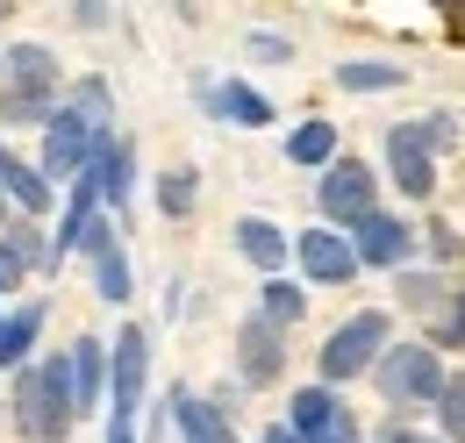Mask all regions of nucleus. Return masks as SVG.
<instances>
[{
	"label": "nucleus",
	"mask_w": 465,
	"mask_h": 443,
	"mask_svg": "<svg viewBox=\"0 0 465 443\" xmlns=\"http://www.w3.org/2000/svg\"><path fill=\"white\" fill-rule=\"evenodd\" d=\"M430 350H465V293H459V308L437 322V343H430Z\"/></svg>",
	"instance_id": "24"
},
{
	"label": "nucleus",
	"mask_w": 465,
	"mask_h": 443,
	"mask_svg": "<svg viewBox=\"0 0 465 443\" xmlns=\"http://www.w3.org/2000/svg\"><path fill=\"white\" fill-rule=\"evenodd\" d=\"M408 72L401 64H387V57H351L344 72H337V86L344 94H387V86H401Z\"/></svg>",
	"instance_id": "18"
},
{
	"label": "nucleus",
	"mask_w": 465,
	"mask_h": 443,
	"mask_svg": "<svg viewBox=\"0 0 465 443\" xmlns=\"http://www.w3.org/2000/svg\"><path fill=\"white\" fill-rule=\"evenodd\" d=\"M44 330V308H15L7 322H0V365H22L29 358V343Z\"/></svg>",
	"instance_id": "20"
},
{
	"label": "nucleus",
	"mask_w": 465,
	"mask_h": 443,
	"mask_svg": "<svg viewBox=\"0 0 465 443\" xmlns=\"http://www.w3.org/2000/svg\"><path fill=\"white\" fill-rule=\"evenodd\" d=\"M7 72H15V101H58V57L44 51V44H15L7 51Z\"/></svg>",
	"instance_id": "11"
},
{
	"label": "nucleus",
	"mask_w": 465,
	"mask_h": 443,
	"mask_svg": "<svg viewBox=\"0 0 465 443\" xmlns=\"http://www.w3.org/2000/svg\"><path fill=\"white\" fill-rule=\"evenodd\" d=\"M158 208H165V215H186V208H193V172H165V179H158Z\"/></svg>",
	"instance_id": "23"
},
{
	"label": "nucleus",
	"mask_w": 465,
	"mask_h": 443,
	"mask_svg": "<svg viewBox=\"0 0 465 443\" xmlns=\"http://www.w3.org/2000/svg\"><path fill=\"white\" fill-rule=\"evenodd\" d=\"M0 243H7V251H15V258H22V265H36V258H44V251H36V243H44V236H36V229H29V222H22V229H7V236H0ZM44 265H51V258H44Z\"/></svg>",
	"instance_id": "25"
},
{
	"label": "nucleus",
	"mask_w": 465,
	"mask_h": 443,
	"mask_svg": "<svg viewBox=\"0 0 465 443\" xmlns=\"http://www.w3.org/2000/svg\"><path fill=\"white\" fill-rule=\"evenodd\" d=\"M380 443H430V437H415V429H387Z\"/></svg>",
	"instance_id": "28"
},
{
	"label": "nucleus",
	"mask_w": 465,
	"mask_h": 443,
	"mask_svg": "<svg viewBox=\"0 0 465 443\" xmlns=\"http://www.w3.org/2000/svg\"><path fill=\"white\" fill-rule=\"evenodd\" d=\"M236 243H243V258H251V265H265V272H272V265H280V258L293 251L287 236H280L272 222H258V215H243V222H236Z\"/></svg>",
	"instance_id": "16"
},
{
	"label": "nucleus",
	"mask_w": 465,
	"mask_h": 443,
	"mask_svg": "<svg viewBox=\"0 0 465 443\" xmlns=\"http://www.w3.org/2000/svg\"><path fill=\"white\" fill-rule=\"evenodd\" d=\"M0 193H15V201H22L29 215H44V208H51V186H44V172H36V165H22L15 151H0Z\"/></svg>",
	"instance_id": "15"
},
{
	"label": "nucleus",
	"mask_w": 465,
	"mask_h": 443,
	"mask_svg": "<svg viewBox=\"0 0 465 443\" xmlns=\"http://www.w3.org/2000/svg\"><path fill=\"white\" fill-rule=\"evenodd\" d=\"M337 443H351V437H337Z\"/></svg>",
	"instance_id": "31"
},
{
	"label": "nucleus",
	"mask_w": 465,
	"mask_h": 443,
	"mask_svg": "<svg viewBox=\"0 0 465 443\" xmlns=\"http://www.w3.org/2000/svg\"><path fill=\"white\" fill-rule=\"evenodd\" d=\"M287 415H293L287 429L301 443H337V437H351V415H344V400H337L330 387H301Z\"/></svg>",
	"instance_id": "7"
},
{
	"label": "nucleus",
	"mask_w": 465,
	"mask_h": 443,
	"mask_svg": "<svg viewBox=\"0 0 465 443\" xmlns=\"http://www.w3.org/2000/svg\"><path fill=\"white\" fill-rule=\"evenodd\" d=\"M15 422H22V437H36V443H58L79 422V408H72V365L64 358H51V365H36V372L15 379Z\"/></svg>",
	"instance_id": "1"
},
{
	"label": "nucleus",
	"mask_w": 465,
	"mask_h": 443,
	"mask_svg": "<svg viewBox=\"0 0 465 443\" xmlns=\"http://www.w3.org/2000/svg\"><path fill=\"white\" fill-rule=\"evenodd\" d=\"M0 222H7V193H0Z\"/></svg>",
	"instance_id": "30"
},
{
	"label": "nucleus",
	"mask_w": 465,
	"mask_h": 443,
	"mask_svg": "<svg viewBox=\"0 0 465 443\" xmlns=\"http://www.w3.org/2000/svg\"><path fill=\"white\" fill-rule=\"evenodd\" d=\"M265 443H301V437H293V429H272V437H265Z\"/></svg>",
	"instance_id": "29"
},
{
	"label": "nucleus",
	"mask_w": 465,
	"mask_h": 443,
	"mask_svg": "<svg viewBox=\"0 0 465 443\" xmlns=\"http://www.w3.org/2000/svg\"><path fill=\"white\" fill-rule=\"evenodd\" d=\"M101 143H108V129H94L86 114L58 108V114H51V129H44V179H79V172L94 165Z\"/></svg>",
	"instance_id": "4"
},
{
	"label": "nucleus",
	"mask_w": 465,
	"mask_h": 443,
	"mask_svg": "<svg viewBox=\"0 0 465 443\" xmlns=\"http://www.w3.org/2000/svg\"><path fill=\"white\" fill-rule=\"evenodd\" d=\"M315 201H322V229L330 222H358L372 215V172L358 165V158H337V165L322 172V186H315Z\"/></svg>",
	"instance_id": "5"
},
{
	"label": "nucleus",
	"mask_w": 465,
	"mask_h": 443,
	"mask_svg": "<svg viewBox=\"0 0 465 443\" xmlns=\"http://www.w3.org/2000/svg\"><path fill=\"white\" fill-rule=\"evenodd\" d=\"M444 358L430 350V343H387V358H380V393L387 400H437L444 393Z\"/></svg>",
	"instance_id": "3"
},
{
	"label": "nucleus",
	"mask_w": 465,
	"mask_h": 443,
	"mask_svg": "<svg viewBox=\"0 0 465 443\" xmlns=\"http://www.w3.org/2000/svg\"><path fill=\"white\" fill-rule=\"evenodd\" d=\"M22 272H29V265H22V258L0 243V293H7V286H22Z\"/></svg>",
	"instance_id": "26"
},
{
	"label": "nucleus",
	"mask_w": 465,
	"mask_h": 443,
	"mask_svg": "<svg viewBox=\"0 0 465 443\" xmlns=\"http://www.w3.org/2000/svg\"><path fill=\"white\" fill-rule=\"evenodd\" d=\"M108 443H136V422H122V415H115V422H108Z\"/></svg>",
	"instance_id": "27"
},
{
	"label": "nucleus",
	"mask_w": 465,
	"mask_h": 443,
	"mask_svg": "<svg viewBox=\"0 0 465 443\" xmlns=\"http://www.w3.org/2000/svg\"><path fill=\"white\" fill-rule=\"evenodd\" d=\"M437 408H444V437H451V443H465V379H444Z\"/></svg>",
	"instance_id": "22"
},
{
	"label": "nucleus",
	"mask_w": 465,
	"mask_h": 443,
	"mask_svg": "<svg viewBox=\"0 0 465 443\" xmlns=\"http://www.w3.org/2000/svg\"><path fill=\"white\" fill-rule=\"evenodd\" d=\"M293 251H301V272L315 279V286H344L351 272H358V251H351L337 229H308V236H293Z\"/></svg>",
	"instance_id": "8"
},
{
	"label": "nucleus",
	"mask_w": 465,
	"mask_h": 443,
	"mask_svg": "<svg viewBox=\"0 0 465 443\" xmlns=\"http://www.w3.org/2000/svg\"><path fill=\"white\" fill-rule=\"evenodd\" d=\"M387 358V315H351L344 330L322 343V387H344Z\"/></svg>",
	"instance_id": "2"
},
{
	"label": "nucleus",
	"mask_w": 465,
	"mask_h": 443,
	"mask_svg": "<svg viewBox=\"0 0 465 443\" xmlns=\"http://www.w3.org/2000/svg\"><path fill=\"white\" fill-rule=\"evenodd\" d=\"M293 315H301V286H287V279H272V286H265V322L280 330V322H293Z\"/></svg>",
	"instance_id": "21"
},
{
	"label": "nucleus",
	"mask_w": 465,
	"mask_h": 443,
	"mask_svg": "<svg viewBox=\"0 0 465 443\" xmlns=\"http://www.w3.org/2000/svg\"><path fill=\"white\" fill-rule=\"evenodd\" d=\"M64 365H72V408L86 415V408L101 400V379H108V343H94V336H79V343L64 350Z\"/></svg>",
	"instance_id": "12"
},
{
	"label": "nucleus",
	"mask_w": 465,
	"mask_h": 443,
	"mask_svg": "<svg viewBox=\"0 0 465 443\" xmlns=\"http://www.w3.org/2000/svg\"><path fill=\"white\" fill-rule=\"evenodd\" d=\"M173 415H179V437L186 443H236L230 415L215 400H193V393H173Z\"/></svg>",
	"instance_id": "13"
},
{
	"label": "nucleus",
	"mask_w": 465,
	"mask_h": 443,
	"mask_svg": "<svg viewBox=\"0 0 465 443\" xmlns=\"http://www.w3.org/2000/svg\"><path fill=\"white\" fill-rule=\"evenodd\" d=\"M280 365H287V358H280V330H272L265 315L243 322V379L265 387V379H280Z\"/></svg>",
	"instance_id": "14"
},
{
	"label": "nucleus",
	"mask_w": 465,
	"mask_h": 443,
	"mask_svg": "<svg viewBox=\"0 0 465 443\" xmlns=\"http://www.w3.org/2000/svg\"><path fill=\"white\" fill-rule=\"evenodd\" d=\"M387 165H394V186H401L408 201H430L437 193V165H430V143H422L415 122L387 129Z\"/></svg>",
	"instance_id": "6"
},
{
	"label": "nucleus",
	"mask_w": 465,
	"mask_h": 443,
	"mask_svg": "<svg viewBox=\"0 0 465 443\" xmlns=\"http://www.w3.org/2000/svg\"><path fill=\"white\" fill-rule=\"evenodd\" d=\"M351 251H358V265H408L415 229H408L401 215H380V208H372V215L358 222V243H351Z\"/></svg>",
	"instance_id": "9"
},
{
	"label": "nucleus",
	"mask_w": 465,
	"mask_h": 443,
	"mask_svg": "<svg viewBox=\"0 0 465 443\" xmlns=\"http://www.w3.org/2000/svg\"><path fill=\"white\" fill-rule=\"evenodd\" d=\"M287 158L293 165H337V129H330V122H301V129H293L287 136Z\"/></svg>",
	"instance_id": "17"
},
{
	"label": "nucleus",
	"mask_w": 465,
	"mask_h": 443,
	"mask_svg": "<svg viewBox=\"0 0 465 443\" xmlns=\"http://www.w3.org/2000/svg\"><path fill=\"white\" fill-rule=\"evenodd\" d=\"M143 350H151V336L136 330V322H129V330L115 336V350H108V365H115V415L122 422H136V400H143Z\"/></svg>",
	"instance_id": "10"
},
{
	"label": "nucleus",
	"mask_w": 465,
	"mask_h": 443,
	"mask_svg": "<svg viewBox=\"0 0 465 443\" xmlns=\"http://www.w3.org/2000/svg\"><path fill=\"white\" fill-rule=\"evenodd\" d=\"M208 108L230 114V122H251V129H265V122H272V101H265V94H251V86H215V94H208Z\"/></svg>",
	"instance_id": "19"
}]
</instances>
